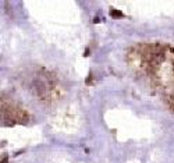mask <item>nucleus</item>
I'll use <instances>...</instances> for the list:
<instances>
[{"mask_svg": "<svg viewBox=\"0 0 174 163\" xmlns=\"http://www.w3.org/2000/svg\"><path fill=\"white\" fill-rule=\"evenodd\" d=\"M110 15H111V18H123L124 17V14L120 10H116V9L110 10Z\"/></svg>", "mask_w": 174, "mask_h": 163, "instance_id": "nucleus-1", "label": "nucleus"}, {"mask_svg": "<svg viewBox=\"0 0 174 163\" xmlns=\"http://www.w3.org/2000/svg\"><path fill=\"white\" fill-rule=\"evenodd\" d=\"M9 162V159H7V155H3V159H1V163H7Z\"/></svg>", "mask_w": 174, "mask_h": 163, "instance_id": "nucleus-2", "label": "nucleus"}, {"mask_svg": "<svg viewBox=\"0 0 174 163\" xmlns=\"http://www.w3.org/2000/svg\"><path fill=\"white\" fill-rule=\"evenodd\" d=\"M89 53H91V50H89V49H87V50H85V53H84V56H88Z\"/></svg>", "mask_w": 174, "mask_h": 163, "instance_id": "nucleus-3", "label": "nucleus"}]
</instances>
